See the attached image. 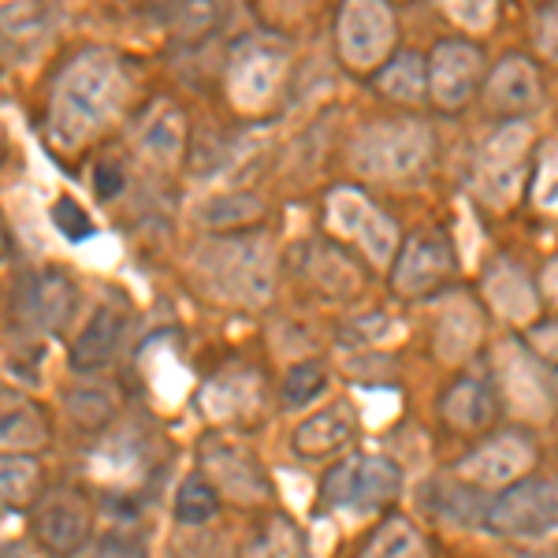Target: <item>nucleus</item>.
Returning <instances> with one entry per match:
<instances>
[{
	"label": "nucleus",
	"instance_id": "1",
	"mask_svg": "<svg viewBox=\"0 0 558 558\" xmlns=\"http://www.w3.org/2000/svg\"><path fill=\"white\" fill-rule=\"evenodd\" d=\"M131 94L128 68L116 52L86 49L60 71L49 94V134L64 149L86 146L116 116Z\"/></svg>",
	"mask_w": 558,
	"mask_h": 558
},
{
	"label": "nucleus",
	"instance_id": "2",
	"mask_svg": "<svg viewBox=\"0 0 558 558\" xmlns=\"http://www.w3.org/2000/svg\"><path fill=\"white\" fill-rule=\"evenodd\" d=\"M197 268H202L205 283L228 302L260 305L272 299V287H276L272 250L257 235L235 231V235L209 242V246L197 254Z\"/></svg>",
	"mask_w": 558,
	"mask_h": 558
},
{
	"label": "nucleus",
	"instance_id": "3",
	"mask_svg": "<svg viewBox=\"0 0 558 558\" xmlns=\"http://www.w3.org/2000/svg\"><path fill=\"white\" fill-rule=\"evenodd\" d=\"M402 495V470L391 458L350 454L328 465L320 481V507L336 514L373 518Z\"/></svg>",
	"mask_w": 558,
	"mask_h": 558
},
{
	"label": "nucleus",
	"instance_id": "4",
	"mask_svg": "<svg viewBox=\"0 0 558 558\" xmlns=\"http://www.w3.org/2000/svg\"><path fill=\"white\" fill-rule=\"evenodd\" d=\"M395 38H399V23H395L387 0H343L339 4L336 49L350 71L357 75L380 71L395 52Z\"/></svg>",
	"mask_w": 558,
	"mask_h": 558
},
{
	"label": "nucleus",
	"instance_id": "5",
	"mask_svg": "<svg viewBox=\"0 0 558 558\" xmlns=\"http://www.w3.org/2000/svg\"><path fill=\"white\" fill-rule=\"evenodd\" d=\"M488 529L507 539H544L558 533V476H521L488 502Z\"/></svg>",
	"mask_w": 558,
	"mask_h": 558
},
{
	"label": "nucleus",
	"instance_id": "6",
	"mask_svg": "<svg viewBox=\"0 0 558 558\" xmlns=\"http://www.w3.org/2000/svg\"><path fill=\"white\" fill-rule=\"evenodd\" d=\"M432 134L421 120H384L354 142L357 172L373 179H410L428 165Z\"/></svg>",
	"mask_w": 558,
	"mask_h": 558
},
{
	"label": "nucleus",
	"instance_id": "7",
	"mask_svg": "<svg viewBox=\"0 0 558 558\" xmlns=\"http://www.w3.org/2000/svg\"><path fill=\"white\" fill-rule=\"evenodd\" d=\"M328 231L354 246V254H365L373 265H387L399 254V228L387 213L376 209L357 186H336L324 202Z\"/></svg>",
	"mask_w": 558,
	"mask_h": 558
},
{
	"label": "nucleus",
	"instance_id": "8",
	"mask_svg": "<svg viewBox=\"0 0 558 558\" xmlns=\"http://www.w3.org/2000/svg\"><path fill=\"white\" fill-rule=\"evenodd\" d=\"M529 168H533V153H529V128L521 120L502 123L499 131L476 149L473 160V186L476 197L492 209L510 205L525 183Z\"/></svg>",
	"mask_w": 558,
	"mask_h": 558
},
{
	"label": "nucleus",
	"instance_id": "9",
	"mask_svg": "<svg viewBox=\"0 0 558 558\" xmlns=\"http://www.w3.org/2000/svg\"><path fill=\"white\" fill-rule=\"evenodd\" d=\"M458 276V254L444 231H417L391 260V287L399 299H432Z\"/></svg>",
	"mask_w": 558,
	"mask_h": 558
},
{
	"label": "nucleus",
	"instance_id": "10",
	"mask_svg": "<svg viewBox=\"0 0 558 558\" xmlns=\"http://www.w3.org/2000/svg\"><path fill=\"white\" fill-rule=\"evenodd\" d=\"M536 462V444L518 428H502L488 436L484 444H476L462 462L454 465V476L465 481L470 488L481 492H502L521 476H529Z\"/></svg>",
	"mask_w": 558,
	"mask_h": 558
},
{
	"label": "nucleus",
	"instance_id": "11",
	"mask_svg": "<svg viewBox=\"0 0 558 558\" xmlns=\"http://www.w3.org/2000/svg\"><path fill=\"white\" fill-rule=\"evenodd\" d=\"M488 64L473 41H439L428 57V101L439 112H458L484 86Z\"/></svg>",
	"mask_w": 558,
	"mask_h": 558
},
{
	"label": "nucleus",
	"instance_id": "12",
	"mask_svg": "<svg viewBox=\"0 0 558 558\" xmlns=\"http://www.w3.org/2000/svg\"><path fill=\"white\" fill-rule=\"evenodd\" d=\"M544 105V78L539 68L521 52H510L484 75V108L502 123L533 116Z\"/></svg>",
	"mask_w": 558,
	"mask_h": 558
},
{
	"label": "nucleus",
	"instance_id": "13",
	"mask_svg": "<svg viewBox=\"0 0 558 558\" xmlns=\"http://www.w3.org/2000/svg\"><path fill=\"white\" fill-rule=\"evenodd\" d=\"M202 470L213 481L216 492H228L235 502H265L272 499V484L260 470L257 454L246 451L235 439H205L202 447Z\"/></svg>",
	"mask_w": 558,
	"mask_h": 558
},
{
	"label": "nucleus",
	"instance_id": "14",
	"mask_svg": "<svg viewBox=\"0 0 558 558\" xmlns=\"http://www.w3.org/2000/svg\"><path fill=\"white\" fill-rule=\"evenodd\" d=\"M89 525H94L89 507L78 499L75 492L41 495L38 507H34V518H31L34 539H38L45 551L57 555V558L75 555L78 547L89 539Z\"/></svg>",
	"mask_w": 558,
	"mask_h": 558
},
{
	"label": "nucleus",
	"instance_id": "15",
	"mask_svg": "<svg viewBox=\"0 0 558 558\" xmlns=\"http://www.w3.org/2000/svg\"><path fill=\"white\" fill-rule=\"evenodd\" d=\"M78 291L64 272H38L20 291V317L45 336H64L75 320Z\"/></svg>",
	"mask_w": 558,
	"mask_h": 558
},
{
	"label": "nucleus",
	"instance_id": "16",
	"mask_svg": "<svg viewBox=\"0 0 558 558\" xmlns=\"http://www.w3.org/2000/svg\"><path fill=\"white\" fill-rule=\"evenodd\" d=\"M499 365H502L499 376H502V399H507V407L525 413V417H547L555 387L547 380L544 365L533 357V350L507 347Z\"/></svg>",
	"mask_w": 558,
	"mask_h": 558
},
{
	"label": "nucleus",
	"instance_id": "17",
	"mask_svg": "<svg viewBox=\"0 0 558 558\" xmlns=\"http://www.w3.org/2000/svg\"><path fill=\"white\" fill-rule=\"evenodd\" d=\"M354 436H357V410L350 407V399H336L328 407H320L317 413H310L294 428L291 447L305 462H320V458L343 451Z\"/></svg>",
	"mask_w": 558,
	"mask_h": 558
},
{
	"label": "nucleus",
	"instance_id": "18",
	"mask_svg": "<svg viewBox=\"0 0 558 558\" xmlns=\"http://www.w3.org/2000/svg\"><path fill=\"white\" fill-rule=\"evenodd\" d=\"M283 83V57L276 49H239L228 71V94L242 112H257L276 97Z\"/></svg>",
	"mask_w": 558,
	"mask_h": 558
},
{
	"label": "nucleus",
	"instance_id": "19",
	"mask_svg": "<svg viewBox=\"0 0 558 558\" xmlns=\"http://www.w3.org/2000/svg\"><path fill=\"white\" fill-rule=\"evenodd\" d=\"M128 339V313L120 305H97L83 324L78 339L71 343V368L75 373H101V368L120 354Z\"/></svg>",
	"mask_w": 558,
	"mask_h": 558
},
{
	"label": "nucleus",
	"instance_id": "20",
	"mask_svg": "<svg viewBox=\"0 0 558 558\" xmlns=\"http://www.w3.org/2000/svg\"><path fill=\"white\" fill-rule=\"evenodd\" d=\"M302 276L310 279L313 291L328 294V299H354L365 287L362 257L347 246H336V242H320V246L305 250Z\"/></svg>",
	"mask_w": 558,
	"mask_h": 558
},
{
	"label": "nucleus",
	"instance_id": "21",
	"mask_svg": "<svg viewBox=\"0 0 558 558\" xmlns=\"http://www.w3.org/2000/svg\"><path fill=\"white\" fill-rule=\"evenodd\" d=\"M134 146H138L142 157L149 160V165L157 168H172L183 160L186 153V120L183 112L165 101V97H157L146 112H142L138 120V131H134Z\"/></svg>",
	"mask_w": 558,
	"mask_h": 558
},
{
	"label": "nucleus",
	"instance_id": "22",
	"mask_svg": "<svg viewBox=\"0 0 558 558\" xmlns=\"http://www.w3.org/2000/svg\"><path fill=\"white\" fill-rule=\"evenodd\" d=\"M49 447V417L31 395L0 391V454H38Z\"/></svg>",
	"mask_w": 558,
	"mask_h": 558
},
{
	"label": "nucleus",
	"instance_id": "23",
	"mask_svg": "<svg viewBox=\"0 0 558 558\" xmlns=\"http://www.w3.org/2000/svg\"><path fill=\"white\" fill-rule=\"evenodd\" d=\"M499 399L481 376H458V380L439 395V417L454 432H484L492 428Z\"/></svg>",
	"mask_w": 558,
	"mask_h": 558
},
{
	"label": "nucleus",
	"instance_id": "24",
	"mask_svg": "<svg viewBox=\"0 0 558 558\" xmlns=\"http://www.w3.org/2000/svg\"><path fill=\"white\" fill-rule=\"evenodd\" d=\"M373 86L395 105H421L428 101V60L417 52H391L387 64L373 75Z\"/></svg>",
	"mask_w": 558,
	"mask_h": 558
},
{
	"label": "nucleus",
	"instance_id": "25",
	"mask_svg": "<svg viewBox=\"0 0 558 558\" xmlns=\"http://www.w3.org/2000/svg\"><path fill=\"white\" fill-rule=\"evenodd\" d=\"M45 473L34 454H0V514H15L41 499Z\"/></svg>",
	"mask_w": 558,
	"mask_h": 558
},
{
	"label": "nucleus",
	"instance_id": "26",
	"mask_svg": "<svg viewBox=\"0 0 558 558\" xmlns=\"http://www.w3.org/2000/svg\"><path fill=\"white\" fill-rule=\"evenodd\" d=\"M242 558H310V539H305L299 521H291L287 514H272L246 539Z\"/></svg>",
	"mask_w": 558,
	"mask_h": 558
},
{
	"label": "nucleus",
	"instance_id": "27",
	"mask_svg": "<svg viewBox=\"0 0 558 558\" xmlns=\"http://www.w3.org/2000/svg\"><path fill=\"white\" fill-rule=\"evenodd\" d=\"M357 558H425V536L410 518H384L362 544Z\"/></svg>",
	"mask_w": 558,
	"mask_h": 558
},
{
	"label": "nucleus",
	"instance_id": "28",
	"mask_svg": "<svg viewBox=\"0 0 558 558\" xmlns=\"http://www.w3.org/2000/svg\"><path fill=\"white\" fill-rule=\"evenodd\" d=\"M265 205L257 202L254 194H242V191H231V194H216L209 202L197 209V220L213 231H223V235H235V231L250 228L254 220H260Z\"/></svg>",
	"mask_w": 558,
	"mask_h": 558
},
{
	"label": "nucleus",
	"instance_id": "29",
	"mask_svg": "<svg viewBox=\"0 0 558 558\" xmlns=\"http://www.w3.org/2000/svg\"><path fill=\"white\" fill-rule=\"evenodd\" d=\"M220 514V492L205 473H191L175 492V521L183 529H202Z\"/></svg>",
	"mask_w": 558,
	"mask_h": 558
},
{
	"label": "nucleus",
	"instance_id": "30",
	"mask_svg": "<svg viewBox=\"0 0 558 558\" xmlns=\"http://www.w3.org/2000/svg\"><path fill=\"white\" fill-rule=\"evenodd\" d=\"M68 413L78 428L101 432L116 417V395L105 384H83L68 391Z\"/></svg>",
	"mask_w": 558,
	"mask_h": 558
},
{
	"label": "nucleus",
	"instance_id": "31",
	"mask_svg": "<svg viewBox=\"0 0 558 558\" xmlns=\"http://www.w3.org/2000/svg\"><path fill=\"white\" fill-rule=\"evenodd\" d=\"M41 34H45V15L38 12L34 0L0 8V45L23 52L26 45H41Z\"/></svg>",
	"mask_w": 558,
	"mask_h": 558
},
{
	"label": "nucleus",
	"instance_id": "32",
	"mask_svg": "<svg viewBox=\"0 0 558 558\" xmlns=\"http://www.w3.org/2000/svg\"><path fill=\"white\" fill-rule=\"evenodd\" d=\"M324 387H328V368L324 362H294L287 368L283 376V407L287 410H299V407H310V402H317L324 395Z\"/></svg>",
	"mask_w": 558,
	"mask_h": 558
},
{
	"label": "nucleus",
	"instance_id": "33",
	"mask_svg": "<svg viewBox=\"0 0 558 558\" xmlns=\"http://www.w3.org/2000/svg\"><path fill=\"white\" fill-rule=\"evenodd\" d=\"M533 202L544 213H558V146H544L533 157Z\"/></svg>",
	"mask_w": 558,
	"mask_h": 558
},
{
	"label": "nucleus",
	"instance_id": "34",
	"mask_svg": "<svg viewBox=\"0 0 558 558\" xmlns=\"http://www.w3.org/2000/svg\"><path fill=\"white\" fill-rule=\"evenodd\" d=\"M49 216H52V228H57L68 242H83L94 235V220H89L86 209L75 202V197H57Z\"/></svg>",
	"mask_w": 558,
	"mask_h": 558
},
{
	"label": "nucleus",
	"instance_id": "35",
	"mask_svg": "<svg viewBox=\"0 0 558 558\" xmlns=\"http://www.w3.org/2000/svg\"><path fill=\"white\" fill-rule=\"evenodd\" d=\"M525 347L533 350V357H536L539 365H544L547 380H551L555 395H558V320L536 324V328L525 336Z\"/></svg>",
	"mask_w": 558,
	"mask_h": 558
},
{
	"label": "nucleus",
	"instance_id": "36",
	"mask_svg": "<svg viewBox=\"0 0 558 558\" xmlns=\"http://www.w3.org/2000/svg\"><path fill=\"white\" fill-rule=\"evenodd\" d=\"M521 276H525V272H518L514 265H499V276L492 279V302H495V310H499L507 320H525L521 305L514 302V283H518Z\"/></svg>",
	"mask_w": 558,
	"mask_h": 558
},
{
	"label": "nucleus",
	"instance_id": "37",
	"mask_svg": "<svg viewBox=\"0 0 558 558\" xmlns=\"http://www.w3.org/2000/svg\"><path fill=\"white\" fill-rule=\"evenodd\" d=\"M533 38L536 49L544 52L551 64H558V0H547L533 20Z\"/></svg>",
	"mask_w": 558,
	"mask_h": 558
},
{
	"label": "nucleus",
	"instance_id": "38",
	"mask_svg": "<svg viewBox=\"0 0 558 558\" xmlns=\"http://www.w3.org/2000/svg\"><path fill=\"white\" fill-rule=\"evenodd\" d=\"M89 558H146V544L131 533H108L97 539Z\"/></svg>",
	"mask_w": 558,
	"mask_h": 558
},
{
	"label": "nucleus",
	"instance_id": "39",
	"mask_svg": "<svg viewBox=\"0 0 558 558\" xmlns=\"http://www.w3.org/2000/svg\"><path fill=\"white\" fill-rule=\"evenodd\" d=\"M444 4L458 23H470V26L492 23V0H444Z\"/></svg>",
	"mask_w": 558,
	"mask_h": 558
},
{
	"label": "nucleus",
	"instance_id": "40",
	"mask_svg": "<svg viewBox=\"0 0 558 558\" xmlns=\"http://www.w3.org/2000/svg\"><path fill=\"white\" fill-rule=\"evenodd\" d=\"M94 191L101 194V197H116V194H120L123 191V168L101 160V165L94 168Z\"/></svg>",
	"mask_w": 558,
	"mask_h": 558
},
{
	"label": "nucleus",
	"instance_id": "41",
	"mask_svg": "<svg viewBox=\"0 0 558 558\" xmlns=\"http://www.w3.org/2000/svg\"><path fill=\"white\" fill-rule=\"evenodd\" d=\"M544 287H547V299H551L558 305V257L547 265V272H544Z\"/></svg>",
	"mask_w": 558,
	"mask_h": 558
},
{
	"label": "nucleus",
	"instance_id": "42",
	"mask_svg": "<svg viewBox=\"0 0 558 558\" xmlns=\"http://www.w3.org/2000/svg\"><path fill=\"white\" fill-rule=\"evenodd\" d=\"M8 254V228H4V220H0V257Z\"/></svg>",
	"mask_w": 558,
	"mask_h": 558
}]
</instances>
